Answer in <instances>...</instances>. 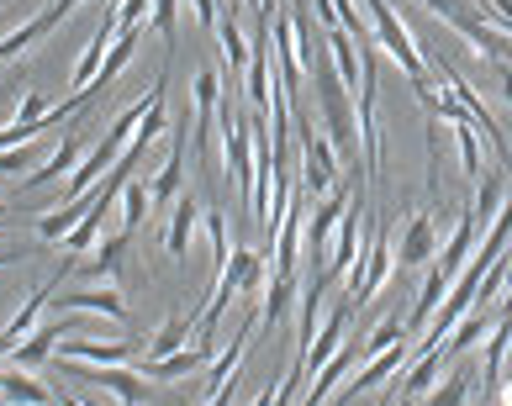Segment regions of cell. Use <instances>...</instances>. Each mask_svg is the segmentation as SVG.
<instances>
[{"mask_svg": "<svg viewBox=\"0 0 512 406\" xmlns=\"http://www.w3.org/2000/svg\"><path fill=\"white\" fill-rule=\"evenodd\" d=\"M312 85H317V106H322V132H328V143L344 153V159L365 174V153H359V116L349 106V85L338 80V69H333V58L328 64H312Z\"/></svg>", "mask_w": 512, "mask_h": 406, "instance_id": "cell-1", "label": "cell"}, {"mask_svg": "<svg viewBox=\"0 0 512 406\" xmlns=\"http://www.w3.org/2000/svg\"><path fill=\"white\" fill-rule=\"evenodd\" d=\"M396 275V238L386 227H375L370 222V232H365V254H359V264L349 269V306H365V301H375V290H381L386 280Z\"/></svg>", "mask_w": 512, "mask_h": 406, "instance_id": "cell-2", "label": "cell"}, {"mask_svg": "<svg viewBox=\"0 0 512 406\" xmlns=\"http://www.w3.org/2000/svg\"><path fill=\"white\" fill-rule=\"evenodd\" d=\"M222 174L238 185L243 211L254 201V138H249V116H222Z\"/></svg>", "mask_w": 512, "mask_h": 406, "instance_id": "cell-3", "label": "cell"}, {"mask_svg": "<svg viewBox=\"0 0 512 406\" xmlns=\"http://www.w3.org/2000/svg\"><path fill=\"white\" fill-rule=\"evenodd\" d=\"M417 354L412 348V338H402V343H391L386 354H370V359H359V370L349 375V385L333 396V406H344V401H354V396H365V391H375V385H386V380H396L407 370V359Z\"/></svg>", "mask_w": 512, "mask_h": 406, "instance_id": "cell-4", "label": "cell"}, {"mask_svg": "<svg viewBox=\"0 0 512 406\" xmlns=\"http://www.w3.org/2000/svg\"><path fill=\"white\" fill-rule=\"evenodd\" d=\"M296 127H301V159H307V196H328L338 185V159H333V143L296 111Z\"/></svg>", "mask_w": 512, "mask_h": 406, "instance_id": "cell-5", "label": "cell"}, {"mask_svg": "<svg viewBox=\"0 0 512 406\" xmlns=\"http://www.w3.org/2000/svg\"><path fill=\"white\" fill-rule=\"evenodd\" d=\"M433 254H439V222H433V211H412L402 238H396V264L402 269H428Z\"/></svg>", "mask_w": 512, "mask_h": 406, "instance_id": "cell-6", "label": "cell"}, {"mask_svg": "<svg viewBox=\"0 0 512 406\" xmlns=\"http://www.w3.org/2000/svg\"><path fill=\"white\" fill-rule=\"evenodd\" d=\"M349 327H354V306L344 301V306H333V312H328V322H322L317 327V333H312V343H307V354H296L301 359V370H307V380L322 370V364H328L333 354H338V348H344V338H349Z\"/></svg>", "mask_w": 512, "mask_h": 406, "instance_id": "cell-7", "label": "cell"}, {"mask_svg": "<svg viewBox=\"0 0 512 406\" xmlns=\"http://www.w3.org/2000/svg\"><path fill=\"white\" fill-rule=\"evenodd\" d=\"M191 106H196V153L212 164V122H217V111H222V80H217V69H201L196 80H191Z\"/></svg>", "mask_w": 512, "mask_h": 406, "instance_id": "cell-8", "label": "cell"}, {"mask_svg": "<svg viewBox=\"0 0 512 406\" xmlns=\"http://www.w3.org/2000/svg\"><path fill=\"white\" fill-rule=\"evenodd\" d=\"M344 211H349V196H344V185H333L328 196H317L312 217H307V248H312L307 259H317V264L328 259V243H333L338 222H344Z\"/></svg>", "mask_w": 512, "mask_h": 406, "instance_id": "cell-9", "label": "cell"}, {"mask_svg": "<svg viewBox=\"0 0 512 406\" xmlns=\"http://www.w3.org/2000/svg\"><path fill=\"white\" fill-rule=\"evenodd\" d=\"M80 159H85V138H80V132H64L59 148L48 153V164H37L32 174H22V180H16V190H37V185H53V180H69Z\"/></svg>", "mask_w": 512, "mask_h": 406, "instance_id": "cell-10", "label": "cell"}, {"mask_svg": "<svg viewBox=\"0 0 512 406\" xmlns=\"http://www.w3.org/2000/svg\"><path fill=\"white\" fill-rule=\"evenodd\" d=\"M48 306H59V312H101L111 322H127V301L117 285H101V290H74V296H48Z\"/></svg>", "mask_w": 512, "mask_h": 406, "instance_id": "cell-11", "label": "cell"}, {"mask_svg": "<svg viewBox=\"0 0 512 406\" xmlns=\"http://www.w3.org/2000/svg\"><path fill=\"white\" fill-rule=\"evenodd\" d=\"M0 401L6 406H53L59 396H53V385L43 380H32V370H0Z\"/></svg>", "mask_w": 512, "mask_h": 406, "instance_id": "cell-12", "label": "cell"}, {"mask_svg": "<svg viewBox=\"0 0 512 406\" xmlns=\"http://www.w3.org/2000/svg\"><path fill=\"white\" fill-rule=\"evenodd\" d=\"M328 58H333V69H338V80H344L349 90H359V74H365V58H359V37L349 27H328Z\"/></svg>", "mask_w": 512, "mask_h": 406, "instance_id": "cell-13", "label": "cell"}, {"mask_svg": "<svg viewBox=\"0 0 512 406\" xmlns=\"http://www.w3.org/2000/svg\"><path fill=\"white\" fill-rule=\"evenodd\" d=\"M185 132H175V153H169V159L159 164V174L154 180H148V201L154 206H169V201H180L185 196Z\"/></svg>", "mask_w": 512, "mask_h": 406, "instance_id": "cell-14", "label": "cell"}, {"mask_svg": "<svg viewBox=\"0 0 512 406\" xmlns=\"http://www.w3.org/2000/svg\"><path fill=\"white\" fill-rule=\"evenodd\" d=\"M111 37H117V16H101V27H96V37L85 43V53H80V64H74V74H69V85H74V95L80 90H90V80H96V69H101V58H106V48H111Z\"/></svg>", "mask_w": 512, "mask_h": 406, "instance_id": "cell-15", "label": "cell"}, {"mask_svg": "<svg viewBox=\"0 0 512 406\" xmlns=\"http://www.w3.org/2000/svg\"><path fill=\"white\" fill-rule=\"evenodd\" d=\"M444 364H449V359L439 354V348H417V354L407 359V370L396 375V380H402V385H396V391H402V396H428Z\"/></svg>", "mask_w": 512, "mask_h": 406, "instance_id": "cell-16", "label": "cell"}, {"mask_svg": "<svg viewBox=\"0 0 512 406\" xmlns=\"http://www.w3.org/2000/svg\"><path fill=\"white\" fill-rule=\"evenodd\" d=\"M507 343H512V312H497V322H491V333H486V359H481V385H486V391H497V385H502Z\"/></svg>", "mask_w": 512, "mask_h": 406, "instance_id": "cell-17", "label": "cell"}, {"mask_svg": "<svg viewBox=\"0 0 512 406\" xmlns=\"http://www.w3.org/2000/svg\"><path fill=\"white\" fill-rule=\"evenodd\" d=\"M196 222H201V201L196 196H180L175 201V222H169V232H164V248L175 254V264H185V254H191Z\"/></svg>", "mask_w": 512, "mask_h": 406, "instance_id": "cell-18", "label": "cell"}, {"mask_svg": "<svg viewBox=\"0 0 512 406\" xmlns=\"http://www.w3.org/2000/svg\"><path fill=\"white\" fill-rule=\"evenodd\" d=\"M486 333H491V317L481 312V306H470V312H465L460 322H454V333H449V338L439 343V354H444V359L454 364L460 354H470V348H476V343H481Z\"/></svg>", "mask_w": 512, "mask_h": 406, "instance_id": "cell-19", "label": "cell"}, {"mask_svg": "<svg viewBox=\"0 0 512 406\" xmlns=\"http://www.w3.org/2000/svg\"><path fill=\"white\" fill-rule=\"evenodd\" d=\"M201 364H206V348L185 343V348H175V354H164V359H143V375L148 380H185V375H196Z\"/></svg>", "mask_w": 512, "mask_h": 406, "instance_id": "cell-20", "label": "cell"}, {"mask_svg": "<svg viewBox=\"0 0 512 406\" xmlns=\"http://www.w3.org/2000/svg\"><path fill=\"white\" fill-rule=\"evenodd\" d=\"M217 37H222V58H227V80H243V69H249L254 43L243 37L238 16H217Z\"/></svg>", "mask_w": 512, "mask_h": 406, "instance_id": "cell-21", "label": "cell"}, {"mask_svg": "<svg viewBox=\"0 0 512 406\" xmlns=\"http://www.w3.org/2000/svg\"><path fill=\"white\" fill-rule=\"evenodd\" d=\"M138 53V32H127V27H117V37H111V48H106V58H101V69H96V80H90V95H101L117 74L127 69V58Z\"/></svg>", "mask_w": 512, "mask_h": 406, "instance_id": "cell-22", "label": "cell"}, {"mask_svg": "<svg viewBox=\"0 0 512 406\" xmlns=\"http://www.w3.org/2000/svg\"><path fill=\"white\" fill-rule=\"evenodd\" d=\"M127 238H132V232H111V238H101L96 259L80 269L85 285H101V280H117V275H122V248H127Z\"/></svg>", "mask_w": 512, "mask_h": 406, "instance_id": "cell-23", "label": "cell"}, {"mask_svg": "<svg viewBox=\"0 0 512 406\" xmlns=\"http://www.w3.org/2000/svg\"><path fill=\"white\" fill-rule=\"evenodd\" d=\"M53 27H59V22H53L48 11H37V16H27L22 27H11L6 37H0V64H11V58H22V53L37 43V37H48Z\"/></svg>", "mask_w": 512, "mask_h": 406, "instance_id": "cell-24", "label": "cell"}, {"mask_svg": "<svg viewBox=\"0 0 512 406\" xmlns=\"http://www.w3.org/2000/svg\"><path fill=\"white\" fill-rule=\"evenodd\" d=\"M449 132H454V148H460L465 180H481L486 174V138L476 132V122H449Z\"/></svg>", "mask_w": 512, "mask_h": 406, "instance_id": "cell-25", "label": "cell"}, {"mask_svg": "<svg viewBox=\"0 0 512 406\" xmlns=\"http://www.w3.org/2000/svg\"><path fill=\"white\" fill-rule=\"evenodd\" d=\"M291 296H296V275H275V269H270V285H264V312H259L264 333H275L280 317L291 312Z\"/></svg>", "mask_w": 512, "mask_h": 406, "instance_id": "cell-26", "label": "cell"}, {"mask_svg": "<svg viewBox=\"0 0 512 406\" xmlns=\"http://www.w3.org/2000/svg\"><path fill=\"white\" fill-rule=\"evenodd\" d=\"M470 385H476V380H470V359L460 354V359H454V370H449V375H444V380L423 396V406H465Z\"/></svg>", "mask_w": 512, "mask_h": 406, "instance_id": "cell-27", "label": "cell"}, {"mask_svg": "<svg viewBox=\"0 0 512 406\" xmlns=\"http://www.w3.org/2000/svg\"><path fill=\"white\" fill-rule=\"evenodd\" d=\"M191 338H196V317H164V322H159V333L148 338V359L175 354V348H185Z\"/></svg>", "mask_w": 512, "mask_h": 406, "instance_id": "cell-28", "label": "cell"}, {"mask_svg": "<svg viewBox=\"0 0 512 406\" xmlns=\"http://www.w3.org/2000/svg\"><path fill=\"white\" fill-rule=\"evenodd\" d=\"M80 217H85V201H64V206H53L48 217H37V238H43V243H64Z\"/></svg>", "mask_w": 512, "mask_h": 406, "instance_id": "cell-29", "label": "cell"}, {"mask_svg": "<svg viewBox=\"0 0 512 406\" xmlns=\"http://www.w3.org/2000/svg\"><path fill=\"white\" fill-rule=\"evenodd\" d=\"M148 211H154V201H148V185L132 174V180L122 185V217H127V232H138L148 222Z\"/></svg>", "mask_w": 512, "mask_h": 406, "instance_id": "cell-30", "label": "cell"}, {"mask_svg": "<svg viewBox=\"0 0 512 406\" xmlns=\"http://www.w3.org/2000/svg\"><path fill=\"white\" fill-rule=\"evenodd\" d=\"M43 116H48L43 90H22V101H16V111H11V127H43ZM43 132H48V127H43Z\"/></svg>", "mask_w": 512, "mask_h": 406, "instance_id": "cell-31", "label": "cell"}, {"mask_svg": "<svg viewBox=\"0 0 512 406\" xmlns=\"http://www.w3.org/2000/svg\"><path fill=\"white\" fill-rule=\"evenodd\" d=\"M402 338H407V322L386 317V322H375V327H370V338L359 343V348H365V359H370V354H386V348H391V343H402Z\"/></svg>", "mask_w": 512, "mask_h": 406, "instance_id": "cell-32", "label": "cell"}, {"mask_svg": "<svg viewBox=\"0 0 512 406\" xmlns=\"http://www.w3.org/2000/svg\"><path fill=\"white\" fill-rule=\"evenodd\" d=\"M307 380V370H301V359H291V370L275 380V401L270 406H296V385Z\"/></svg>", "mask_w": 512, "mask_h": 406, "instance_id": "cell-33", "label": "cell"}, {"mask_svg": "<svg viewBox=\"0 0 512 406\" xmlns=\"http://www.w3.org/2000/svg\"><path fill=\"white\" fill-rule=\"evenodd\" d=\"M148 11H154V0H117V11H111V16H117V27H127V32H138Z\"/></svg>", "mask_w": 512, "mask_h": 406, "instance_id": "cell-34", "label": "cell"}, {"mask_svg": "<svg viewBox=\"0 0 512 406\" xmlns=\"http://www.w3.org/2000/svg\"><path fill=\"white\" fill-rule=\"evenodd\" d=\"M32 159H37L32 143H22V148H0V180H6V174H16V169H32Z\"/></svg>", "mask_w": 512, "mask_h": 406, "instance_id": "cell-35", "label": "cell"}, {"mask_svg": "<svg viewBox=\"0 0 512 406\" xmlns=\"http://www.w3.org/2000/svg\"><path fill=\"white\" fill-rule=\"evenodd\" d=\"M175 6L180 0H154V32L164 37L169 48H175Z\"/></svg>", "mask_w": 512, "mask_h": 406, "instance_id": "cell-36", "label": "cell"}, {"mask_svg": "<svg viewBox=\"0 0 512 406\" xmlns=\"http://www.w3.org/2000/svg\"><path fill=\"white\" fill-rule=\"evenodd\" d=\"M191 11H196L201 32H217V0H191Z\"/></svg>", "mask_w": 512, "mask_h": 406, "instance_id": "cell-37", "label": "cell"}, {"mask_svg": "<svg viewBox=\"0 0 512 406\" xmlns=\"http://www.w3.org/2000/svg\"><path fill=\"white\" fill-rule=\"evenodd\" d=\"M491 69H497V90H502V101L512 106V64H507V58H497Z\"/></svg>", "mask_w": 512, "mask_h": 406, "instance_id": "cell-38", "label": "cell"}, {"mask_svg": "<svg viewBox=\"0 0 512 406\" xmlns=\"http://www.w3.org/2000/svg\"><path fill=\"white\" fill-rule=\"evenodd\" d=\"M233 396H238V375L227 380V385H217V391L206 396V406H233Z\"/></svg>", "mask_w": 512, "mask_h": 406, "instance_id": "cell-39", "label": "cell"}, {"mask_svg": "<svg viewBox=\"0 0 512 406\" xmlns=\"http://www.w3.org/2000/svg\"><path fill=\"white\" fill-rule=\"evenodd\" d=\"M423 6H428L433 16H439V22H449V16L460 11V0H423Z\"/></svg>", "mask_w": 512, "mask_h": 406, "instance_id": "cell-40", "label": "cell"}, {"mask_svg": "<svg viewBox=\"0 0 512 406\" xmlns=\"http://www.w3.org/2000/svg\"><path fill=\"white\" fill-rule=\"evenodd\" d=\"M27 259V248H0V264H22Z\"/></svg>", "mask_w": 512, "mask_h": 406, "instance_id": "cell-41", "label": "cell"}, {"mask_svg": "<svg viewBox=\"0 0 512 406\" xmlns=\"http://www.w3.org/2000/svg\"><path fill=\"white\" fill-rule=\"evenodd\" d=\"M11 348H16V338H6V333H0V364L11 359Z\"/></svg>", "mask_w": 512, "mask_h": 406, "instance_id": "cell-42", "label": "cell"}, {"mask_svg": "<svg viewBox=\"0 0 512 406\" xmlns=\"http://www.w3.org/2000/svg\"><path fill=\"white\" fill-rule=\"evenodd\" d=\"M497 406H512V380H507L502 391H497Z\"/></svg>", "mask_w": 512, "mask_h": 406, "instance_id": "cell-43", "label": "cell"}, {"mask_svg": "<svg viewBox=\"0 0 512 406\" xmlns=\"http://www.w3.org/2000/svg\"><path fill=\"white\" fill-rule=\"evenodd\" d=\"M59 406H85L80 396H69V391H59Z\"/></svg>", "mask_w": 512, "mask_h": 406, "instance_id": "cell-44", "label": "cell"}, {"mask_svg": "<svg viewBox=\"0 0 512 406\" xmlns=\"http://www.w3.org/2000/svg\"><path fill=\"white\" fill-rule=\"evenodd\" d=\"M396 406H423V396H402V401H396Z\"/></svg>", "mask_w": 512, "mask_h": 406, "instance_id": "cell-45", "label": "cell"}, {"mask_svg": "<svg viewBox=\"0 0 512 406\" xmlns=\"http://www.w3.org/2000/svg\"><path fill=\"white\" fill-rule=\"evenodd\" d=\"M96 6H101V11H117V0H96Z\"/></svg>", "mask_w": 512, "mask_h": 406, "instance_id": "cell-46", "label": "cell"}, {"mask_svg": "<svg viewBox=\"0 0 512 406\" xmlns=\"http://www.w3.org/2000/svg\"><path fill=\"white\" fill-rule=\"evenodd\" d=\"M0 227H6V206H0Z\"/></svg>", "mask_w": 512, "mask_h": 406, "instance_id": "cell-47", "label": "cell"}]
</instances>
